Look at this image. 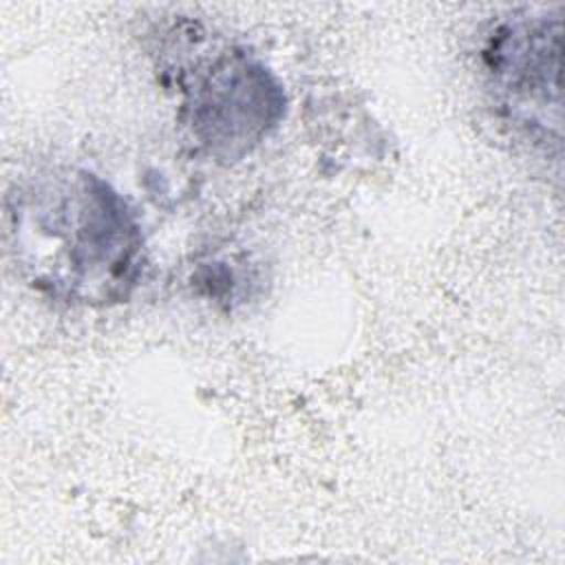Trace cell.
<instances>
[{
    "mask_svg": "<svg viewBox=\"0 0 565 565\" xmlns=\"http://www.w3.org/2000/svg\"><path fill=\"white\" fill-rule=\"evenodd\" d=\"M477 60L494 119L525 146L561 150V13L516 9L492 20Z\"/></svg>",
    "mask_w": 565,
    "mask_h": 565,
    "instance_id": "cell-3",
    "label": "cell"
},
{
    "mask_svg": "<svg viewBox=\"0 0 565 565\" xmlns=\"http://www.w3.org/2000/svg\"><path fill=\"white\" fill-rule=\"evenodd\" d=\"M168 75L179 93V121L216 163L252 154L285 119L287 95L276 73L254 53L196 22L168 31Z\"/></svg>",
    "mask_w": 565,
    "mask_h": 565,
    "instance_id": "cell-2",
    "label": "cell"
},
{
    "mask_svg": "<svg viewBox=\"0 0 565 565\" xmlns=\"http://www.w3.org/2000/svg\"><path fill=\"white\" fill-rule=\"evenodd\" d=\"M11 249L22 276L53 300L110 307L130 298L146 265L128 201L84 168H51L7 199Z\"/></svg>",
    "mask_w": 565,
    "mask_h": 565,
    "instance_id": "cell-1",
    "label": "cell"
}]
</instances>
